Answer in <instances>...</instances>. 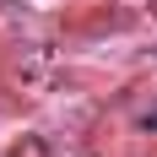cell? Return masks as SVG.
<instances>
[{"mask_svg": "<svg viewBox=\"0 0 157 157\" xmlns=\"http://www.w3.org/2000/svg\"><path fill=\"white\" fill-rule=\"evenodd\" d=\"M146 130H157V109H152V114H146Z\"/></svg>", "mask_w": 157, "mask_h": 157, "instance_id": "cell-1", "label": "cell"}]
</instances>
